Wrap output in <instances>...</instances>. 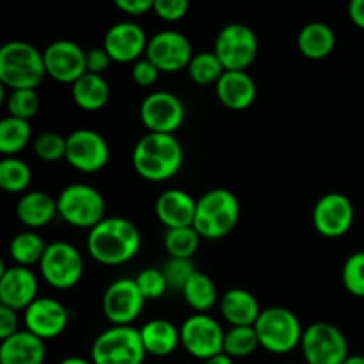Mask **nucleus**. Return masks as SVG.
Masks as SVG:
<instances>
[{"mask_svg":"<svg viewBox=\"0 0 364 364\" xmlns=\"http://www.w3.org/2000/svg\"><path fill=\"white\" fill-rule=\"evenodd\" d=\"M301 350L308 364H343L350 355L345 334L329 322H316L306 327Z\"/></svg>","mask_w":364,"mask_h":364,"instance_id":"obj_10","label":"nucleus"},{"mask_svg":"<svg viewBox=\"0 0 364 364\" xmlns=\"http://www.w3.org/2000/svg\"><path fill=\"white\" fill-rule=\"evenodd\" d=\"M59 364H92V361H87L84 358H77V355H71V358L63 359Z\"/></svg>","mask_w":364,"mask_h":364,"instance_id":"obj_48","label":"nucleus"},{"mask_svg":"<svg viewBox=\"0 0 364 364\" xmlns=\"http://www.w3.org/2000/svg\"><path fill=\"white\" fill-rule=\"evenodd\" d=\"M71 95L80 109L95 112L107 105L110 98V87L102 75L84 73L75 84H71Z\"/></svg>","mask_w":364,"mask_h":364,"instance_id":"obj_28","label":"nucleus"},{"mask_svg":"<svg viewBox=\"0 0 364 364\" xmlns=\"http://www.w3.org/2000/svg\"><path fill=\"white\" fill-rule=\"evenodd\" d=\"M39 110V96L36 89H16L7 96V112L11 117L31 121Z\"/></svg>","mask_w":364,"mask_h":364,"instance_id":"obj_36","label":"nucleus"},{"mask_svg":"<svg viewBox=\"0 0 364 364\" xmlns=\"http://www.w3.org/2000/svg\"><path fill=\"white\" fill-rule=\"evenodd\" d=\"M117 9L123 13L132 14V16H141V14L149 13L155 7V0H117Z\"/></svg>","mask_w":364,"mask_h":364,"instance_id":"obj_45","label":"nucleus"},{"mask_svg":"<svg viewBox=\"0 0 364 364\" xmlns=\"http://www.w3.org/2000/svg\"><path fill=\"white\" fill-rule=\"evenodd\" d=\"M191 4L187 0H155L153 11L164 21H180L187 16Z\"/></svg>","mask_w":364,"mask_h":364,"instance_id":"obj_41","label":"nucleus"},{"mask_svg":"<svg viewBox=\"0 0 364 364\" xmlns=\"http://www.w3.org/2000/svg\"><path fill=\"white\" fill-rule=\"evenodd\" d=\"M20 331V318L18 311L0 306V340H7Z\"/></svg>","mask_w":364,"mask_h":364,"instance_id":"obj_43","label":"nucleus"},{"mask_svg":"<svg viewBox=\"0 0 364 364\" xmlns=\"http://www.w3.org/2000/svg\"><path fill=\"white\" fill-rule=\"evenodd\" d=\"M336 36L327 23L322 21H311L304 25L299 32L297 46L304 57L311 60H322L334 50Z\"/></svg>","mask_w":364,"mask_h":364,"instance_id":"obj_27","label":"nucleus"},{"mask_svg":"<svg viewBox=\"0 0 364 364\" xmlns=\"http://www.w3.org/2000/svg\"><path fill=\"white\" fill-rule=\"evenodd\" d=\"M224 334L226 331L220 327V323L206 313H194L180 327L183 348L192 358L201 361L223 354Z\"/></svg>","mask_w":364,"mask_h":364,"instance_id":"obj_11","label":"nucleus"},{"mask_svg":"<svg viewBox=\"0 0 364 364\" xmlns=\"http://www.w3.org/2000/svg\"><path fill=\"white\" fill-rule=\"evenodd\" d=\"M139 331H141V338L146 352L149 355H155V358L171 355L176 350L178 345H181L180 329L173 322H169V320H149Z\"/></svg>","mask_w":364,"mask_h":364,"instance_id":"obj_25","label":"nucleus"},{"mask_svg":"<svg viewBox=\"0 0 364 364\" xmlns=\"http://www.w3.org/2000/svg\"><path fill=\"white\" fill-rule=\"evenodd\" d=\"M59 215L75 228L92 230L105 219V199L102 192L85 183H70L57 198Z\"/></svg>","mask_w":364,"mask_h":364,"instance_id":"obj_7","label":"nucleus"},{"mask_svg":"<svg viewBox=\"0 0 364 364\" xmlns=\"http://www.w3.org/2000/svg\"><path fill=\"white\" fill-rule=\"evenodd\" d=\"M45 359V341L28 331H18L0 345V364H43Z\"/></svg>","mask_w":364,"mask_h":364,"instance_id":"obj_23","label":"nucleus"},{"mask_svg":"<svg viewBox=\"0 0 364 364\" xmlns=\"http://www.w3.org/2000/svg\"><path fill=\"white\" fill-rule=\"evenodd\" d=\"M146 355L141 331L132 326H114L103 331L91 347L92 364H142Z\"/></svg>","mask_w":364,"mask_h":364,"instance_id":"obj_6","label":"nucleus"},{"mask_svg":"<svg viewBox=\"0 0 364 364\" xmlns=\"http://www.w3.org/2000/svg\"><path fill=\"white\" fill-rule=\"evenodd\" d=\"M217 98L231 110H245L255 103L258 89L247 71H226L215 84Z\"/></svg>","mask_w":364,"mask_h":364,"instance_id":"obj_22","label":"nucleus"},{"mask_svg":"<svg viewBox=\"0 0 364 364\" xmlns=\"http://www.w3.org/2000/svg\"><path fill=\"white\" fill-rule=\"evenodd\" d=\"M32 137L31 121L6 116L0 121V151L6 156L16 155L27 148Z\"/></svg>","mask_w":364,"mask_h":364,"instance_id":"obj_31","label":"nucleus"},{"mask_svg":"<svg viewBox=\"0 0 364 364\" xmlns=\"http://www.w3.org/2000/svg\"><path fill=\"white\" fill-rule=\"evenodd\" d=\"M141 121L151 134L174 135L185 121V107L173 92L155 91L142 100Z\"/></svg>","mask_w":364,"mask_h":364,"instance_id":"obj_13","label":"nucleus"},{"mask_svg":"<svg viewBox=\"0 0 364 364\" xmlns=\"http://www.w3.org/2000/svg\"><path fill=\"white\" fill-rule=\"evenodd\" d=\"M139 228L124 217H105L87 235V251L102 265H123L141 251Z\"/></svg>","mask_w":364,"mask_h":364,"instance_id":"obj_1","label":"nucleus"},{"mask_svg":"<svg viewBox=\"0 0 364 364\" xmlns=\"http://www.w3.org/2000/svg\"><path fill=\"white\" fill-rule=\"evenodd\" d=\"M32 148H34L36 156L45 162H57V160L66 159V137L57 132H45L38 135L32 142Z\"/></svg>","mask_w":364,"mask_h":364,"instance_id":"obj_37","label":"nucleus"},{"mask_svg":"<svg viewBox=\"0 0 364 364\" xmlns=\"http://www.w3.org/2000/svg\"><path fill=\"white\" fill-rule=\"evenodd\" d=\"M110 63H112V59L105 52V48L87 50V73L102 75L103 71L109 70Z\"/></svg>","mask_w":364,"mask_h":364,"instance_id":"obj_44","label":"nucleus"},{"mask_svg":"<svg viewBox=\"0 0 364 364\" xmlns=\"http://www.w3.org/2000/svg\"><path fill=\"white\" fill-rule=\"evenodd\" d=\"M110 156L105 137L91 128H77L66 137V162L85 174L102 171Z\"/></svg>","mask_w":364,"mask_h":364,"instance_id":"obj_12","label":"nucleus"},{"mask_svg":"<svg viewBox=\"0 0 364 364\" xmlns=\"http://www.w3.org/2000/svg\"><path fill=\"white\" fill-rule=\"evenodd\" d=\"M135 283H137L139 290H141L142 297L146 301H156V299L162 297L166 294L167 281L164 276L162 269H144L137 277H135Z\"/></svg>","mask_w":364,"mask_h":364,"instance_id":"obj_40","label":"nucleus"},{"mask_svg":"<svg viewBox=\"0 0 364 364\" xmlns=\"http://www.w3.org/2000/svg\"><path fill=\"white\" fill-rule=\"evenodd\" d=\"M240 220V201L228 188H212L198 199L194 228L201 238L217 240L235 230Z\"/></svg>","mask_w":364,"mask_h":364,"instance_id":"obj_4","label":"nucleus"},{"mask_svg":"<svg viewBox=\"0 0 364 364\" xmlns=\"http://www.w3.org/2000/svg\"><path fill=\"white\" fill-rule=\"evenodd\" d=\"M258 36L244 23H230L220 28L213 43V53L226 71H245L258 55Z\"/></svg>","mask_w":364,"mask_h":364,"instance_id":"obj_8","label":"nucleus"},{"mask_svg":"<svg viewBox=\"0 0 364 364\" xmlns=\"http://www.w3.org/2000/svg\"><path fill=\"white\" fill-rule=\"evenodd\" d=\"M146 57L166 73H176L191 64L194 52L185 34L178 31H160L151 36L146 48Z\"/></svg>","mask_w":364,"mask_h":364,"instance_id":"obj_15","label":"nucleus"},{"mask_svg":"<svg viewBox=\"0 0 364 364\" xmlns=\"http://www.w3.org/2000/svg\"><path fill=\"white\" fill-rule=\"evenodd\" d=\"M188 77L198 85H212L220 80L226 70L213 52L194 53L187 68Z\"/></svg>","mask_w":364,"mask_h":364,"instance_id":"obj_33","label":"nucleus"},{"mask_svg":"<svg viewBox=\"0 0 364 364\" xmlns=\"http://www.w3.org/2000/svg\"><path fill=\"white\" fill-rule=\"evenodd\" d=\"M220 313L231 327H255L263 309L255 295L242 288H231L220 297Z\"/></svg>","mask_w":364,"mask_h":364,"instance_id":"obj_24","label":"nucleus"},{"mask_svg":"<svg viewBox=\"0 0 364 364\" xmlns=\"http://www.w3.org/2000/svg\"><path fill=\"white\" fill-rule=\"evenodd\" d=\"M183 159V146L176 135L151 132L139 139L132 153L135 173L148 181H166L176 176Z\"/></svg>","mask_w":364,"mask_h":364,"instance_id":"obj_2","label":"nucleus"},{"mask_svg":"<svg viewBox=\"0 0 364 364\" xmlns=\"http://www.w3.org/2000/svg\"><path fill=\"white\" fill-rule=\"evenodd\" d=\"M348 16L355 27L364 31V0H352L348 4Z\"/></svg>","mask_w":364,"mask_h":364,"instance_id":"obj_46","label":"nucleus"},{"mask_svg":"<svg viewBox=\"0 0 364 364\" xmlns=\"http://www.w3.org/2000/svg\"><path fill=\"white\" fill-rule=\"evenodd\" d=\"M148 36L135 21L114 23L103 38V48L114 63H137L148 48Z\"/></svg>","mask_w":364,"mask_h":364,"instance_id":"obj_19","label":"nucleus"},{"mask_svg":"<svg viewBox=\"0 0 364 364\" xmlns=\"http://www.w3.org/2000/svg\"><path fill=\"white\" fill-rule=\"evenodd\" d=\"M18 219L27 228H43L59 215L57 199L48 196L46 192L32 191L25 192L16 205Z\"/></svg>","mask_w":364,"mask_h":364,"instance_id":"obj_26","label":"nucleus"},{"mask_svg":"<svg viewBox=\"0 0 364 364\" xmlns=\"http://www.w3.org/2000/svg\"><path fill=\"white\" fill-rule=\"evenodd\" d=\"M39 269L50 287L57 290H70L77 287L84 276V258L70 242L57 240L48 244Z\"/></svg>","mask_w":364,"mask_h":364,"instance_id":"obj_9","label":"nucleus"},{"mask_svg":"<svg viewBox=\"0 0 364 364\" xmlns=\"http://www.w3.org/2000/svg\"><path fill=\"white\" fill-rule=\"evenodd\" d=\"M70 322V311L59 301L50 297H38L23 311L25 331L39 340H52L60 336Z\"/></svg>","mask_w":364,"mask_h":364,"instance_id":"obj_18","label":"nucleus"},{"mask_svg":"<svg viewBox=\"0 0 364 364\" xmlns=\"http://www.w3.org/2000/svg\"><path fill=\"white\" fill-rule=\"evenodd\" d=\"M146 304L135 279H116L103 294V313L114 326H130L139 318Z\"/></svg>","mask_w":364,"mask_h":364,"instance_id":"obj_16","label":"nucleus"},{"mask_svg":"<svg viewBox=\"0 0 364 364\" xmlns=\"http://www.w3.org/2000/svg\"><path fill=\"white\" fill-rule=\"evenodd\" d=\"M198 201L180 188H167L159 196L155 205L156 217L167 230L192 228Z\"/></svg>","mask_w":364,"mask_h":364,"instance_id":"obj_21","label":"nucleus"},{"mask_svg":"<svg viewBox=\"0 0 364 364\" xmlns=\"http://www.w3.org/2000/svg\"><path fill=\"white\" fill-rule=\"evenodd\" d=\"M203 364H235V359H231L230 355H226L223 352V354L215 355V358H210L206 361H203Z\"/></svg>","mask_w":364,"mask_h":364,"instance_id":"obj_47","label":"nucleus"},{"mask_svg":"<svg viewBox=\"0 0 364 364\" xmlns=\"http://www.w3.org/2000/svg\"><path fill=\"white\" fill-rule=\"evenodd\" d=\"M259 347L272 354H288L301 347L304 329L294 311L281 306L263 309L255 323Z\"/></svg>","mask_w":364,"mask_h":364,"instance_id":"obj_5","label":"nucleus"},{"mask_svg":"<svg viewBox=\"0 0 364 364\" xmlns=\"http://www.w3.org/2000/svg\"><path fill=\"white\" fill-rule=\"evenodd\" d=\"M181 294H183L187 304L198 313H206L219 301L215 283L208 274L201 272V270H196L194 276L187 281L185 288L181 290Z\"/></svg>","mask_w":364,"mask_h":364,"instance_id":"obj_29","label":"nucleus"},{"mask_svg":"<svg viewBox=\"0 0 364 364\" xmlns=\"http://www.w3.org/2000/svg\"><path fill=\"white\" fill-rule=\"evenodd\" d=\"M32 181V171L25 160L16 159V156H4L0 160V187L6 192L27 191Z\"/></svg>","mask_w":364,"mask_h":364,"instance_id":"obj_32","label":"nucleus"},{"mask_svg":"<svg viewBox=\"0 0 364 364\" xmlns=\"http://www.w3.org/2000/svg\"><path fill=\"white\" fill-rule=\"evenodd\" d=\"M38 299V279L28 267L13 265L0 274V306L25 311Z\"/></svg>","mask_w":364,"mask_h":364,"instance_id":"obj_20","label":"nucleus"},{"mask_svg":"<svg viewBox=\"0 0 364 364\" xmlns=\"http://www.w3.org/2000/svg\"><path fill=\"white\" fill-rule=\"evenodd\" d=\"M162 272L166 276L167 287L173 290H183L187 281L194 276L196 267L192 259H181V258H169L162 267Z\"/></svg>","mask_w":364,"mask_h":364,"instance_id":"obj_39","label":"nucleus"},{"mask_svg":"<svg viewBox=\"0 0 364 364\" xmlns=\"http://www.w3.org/2000/svg\"><path fill=\"white\" fill-rule=\"evenodd\" d=\"M198 231L194 228H176V230H167L164 235V245L169 255V258L191 259L199 247Z\"/></svg>","mask_w":364,"mask_h":364,"instance_id":"obj_35","label":"nucleus"},{"mask_svg":"<svg viewBox=\"0 0 364 364\" xmlns=\"http://www.w3.org/2000/svg\"><path fill=\"white\" fill-rule=\"evenodd\" d=\"M45 77V59L34 45L9 41L0 48V82L11 91L38 89Z\"/></svg>","mask_w":364,"mask_h":364,"instance_id":"obj_3","label":"nucleus"},{"mask_svg":"<svg viewBox=\"0 0 364 364\" xmlns=\"http://www.w3.org/2000/svg\"><path fill=\"white\" fill-rule=\"evenodd\" d=\"M341 279L348 294L364 297V251L348 256L341 270Z\"/></svg>","mask_w":364,"mask_h":364,"instance_id":"obj_38","label":"nucleus"},{"mask_svg":"<svg viewBox=\"0 0 364 364\" xmlns=\"http://www.w3.org/2000/svg\"><path fill=\"white\" fill-rule=\"evenodd\" d=\"M343 364H364V355H361V354L348 355V358L345 359Z\"/></svg>","mask_w":364,"mask_h":364,"instance_id":"obj_49","label":"nucleus"},{"mask_svg":"<svg viewBox=\"0 0 364 364\" xmlns=\"http://www.w3.org/2000/svg\"><path fill=\"white\" fill-rule=\"evenodd\" d=\"M259 347L255 327H230L224 334V354L231 359H244Z\"/></svg>","mask_w":364,"mask_h":364,"instance_id":"obj_34","label":"nucleus"},{"mask_svg":"<svg viewBox=\"0 0 364 364\" xmlns=\"http://www.w3.org/2000/svg\"><path fill=\"white\" fill-rule=\"evenodd\" d=\"M46 244L38 233L34 231H21L14 235L9 244V256L13 262L20 267H31L34 263H41L43 255H45Z\"/></svg>","mask_w":364,"mask_h":364,"instance_id":"obj_30","label":"nucleus"},{"mask_svg":"<svg viewBox=\"0 0 364 364\" xmlns=\"http://www.w3.org/2000/svg\"><path fill=\"white\" fill-rule=\"evenodd\" d=\"M46 75L63 84H75L87 73V52L70 39L52 41L43 52Z\"/></svg>","mask_w":364,"mask_h":364,"instance_id":"obj_14","label":"nucleus"},{"mask_svg":"<svg viewBox=\"0 0 364 364\" xmlns=\"http://www.w3.org/2000/svg\"><path fill=\"white\" fill-rule=\"evenodd\" d=\"M354 205L340 192H329L316 201L313 208V224L327 238L343 237L354 224Z\"/></svg>","mask_w":364,"mask_h":364,"instance_id":"obj_17","label":"nucleus"},{"mask_svg":"<svg viewBox=\"0 0 364 364\" xmlns=\"http://www.w3.org/2000/svg\"><path fill=\"white\" fill-rule=\"evenodd\" d=\"M159 77L160 70L148 59V57L139 59L137 63L134 64V68H132V78H134V82L139 87H151V85L156 84Z\"/></svg>","mask_w":364,"mask_h":364,"instance_id":"obj_42","label":"nucleus"}]
</instances>
